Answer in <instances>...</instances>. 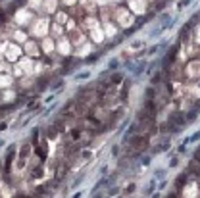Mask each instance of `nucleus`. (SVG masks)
I'll return each instance as SVG.
<instances>
[{
	"instance_id": "1",
	"label": "nucleus",
	"mask_w": 200,
	"mask_h": 198,
	"mask_svg": "<svg viewBox=\"0 0 200 198\" xmlns=\"http://www.w3.org/2000/svg\"><path fill=\"white\" fill-rule=\"evenodd\" d=\"M29 33H31L33 37H48V33H50V19L48 18H41V19H33V23L29 25Z\"/></svg>"
},
{
	"instance_id": "2",
	"label": "nucleus",
	"mask_w": 200,
	"mask_h": 198,
	"mask_svg": "<svg viewBox=\"0 0 200 198\" xmlns=\"http://www.w3.org/2000/svg\"><path fill=\"white\" fill-rule=\"evenodd\" d=\"M21 56H23V48L19 46V42L15 41H8L4 46V60L10 62V64H14V62H19L21 60Z\"/></svg>"
},
{
	"instance_id": "3",
	"label": "nucleus",
	"mask_w": 200,
	"mask_h": 198,
	"mask_svg": "<svg viewBox=\"0 0 200 198\" xmlns=\"http://www.w3.org/2000/svg\"><path fill=\"white\" fill-rule=\"evenodd\" d=\"M33 19H35V14H33V10H29V8H21V10H18V14H15V23H18V27L27 29L33 23Z\"/></svg>"
},
{
	"instance_id": "4",
	"label": "nucleus",
	"mask_w": 200,
	"mask_h": 198,
	"mask_svg": "<svg viewBox=\"0 0 200 198\" xmlns=\"http://www.w3.org/2000/svg\"><path fill=\"white\" fill-rule=\"evenodd\" d=\"M23 56H29V58H33V60H41V56H42L41 44L35 42V41H31V39H27V41L23 42Z\"/></svg>"
},
{
	"instance_id": "5",
	"label": "nucleus",
	"mask_w": 200,
	"mask_h": 198,
	"mask_svg": "<svg viewBox=\"0 0 200 198\" xmlns=\"http://www.w3.org/2000/svg\"><path fill=\"white\" fill-rule=\"evenodd\" d=\"M127 8L133 12V14H144L148 10V0H127Z\"/></svg>"
},
{
	"instance_id": "6",
	"label": "nucleus",
	"mask_w": 200,
	"mask_h": 198,
	"mask_svg": "<svg viewBox=\"0 0 200 198\" xmlns=\"http://www.w3.org/2000/svg\"><path fill=\"white\" fill-rule=\"evenodd\" d=\"M185 75H189L191 79L200 77V60H191L185 67Z\"/></svg>"
},
{
	"instance_id": "7",
	"label": "nucleus",
	"mask_w": 200,
	"mask_h": 198,
	"mask_svg": "<svg viewBox=\"0 0 200 198\" xmlns=\"http://www.w3.org/2000/svg\"><path fill=\"white\" fill-rule=\"evenodd\" d=\"M41 50L44 52V54H52V52H56V41L52 37H44V39H41Z\"/></svg>"
},
{
	"instance_id": "8",
	"label": "nucleus",
	"mask_w": 200,
	"mask_h": 198,
	"mask_svg": "<svg viewBox=\"0 0 200 198\" xmlns=\"http://www.w3.org/2000/svg\"><path fill=\"white\" fill-rule=\"evenodd\" d=\"M12 85H14V75H10V73H0V91L12 88Z\"/></svg>"
},
{
	"instance_id": "9",
	"label": "nucleus",
	"mask_w": 200,
	"mask_h": 198,
	"mask_svg": "<svg viewBox=\"0 0 200 198\" xmlns=\"http://www.w3.org/2000/svg\"><path fill=\"white\" fill-rule=\"evenodd\" d=\"M41 8L46 12V14H56L58 12V0H42Z\"/></svg>"
},
{
	"instance_id": "10",
	"label": "nucleus",
	"mask_w": 200,
	"mask_h": 198,
	"mask_svg": "<svg viewBox=\"0 0 200 198\" xmlns=\"http://www.w3.org/2000/svg\"><path fill=\"white\" fill-rule=\"evenodd\" d=\"M29 39V35H27V31H25L23 27H18L14 33H12V41H15V42H25Z\"/></svg>"
},
{
	"instance_id": "11",
	"label": "nucleus",
	"mask_w": 200,
	"mask_h": 198,
	"mask_svg": "<svg viewBox=\"0 0 200 198\" xmlns=\"http://www.w3.org/2000/svg\"><path fill=\"white\" fill-rule=\"evenodd\" d=\"M33 154V144L31 143H23L21 144V148H19V152H18V158H27Z\"/></svg>"
},
{
	"instance_id": "12",
	"label": "nucleus",
	"mask_w": 200,
	"mask_h": 198,
	"mask_svg": "<svg viewBox=\"0 0 200 198\" xmlns=\"http://www.w3.org/2000/svg\"><path fill=\"white\" fill-rule=\"evenodd\" d=\"M58 135H60V131L56 129V125L52 123L50 127H46V131H44V138H48V140H56Z\"/></svg>"
},
{
	"instance_id": "13",
	"label": "nucleus",
	"mask_w": 200,
	"mask_h": 198,
	"mask_svg": "<svg viewBox=\"0 0 200 198\" xmlns=\"http://www.w3.org/2000/svg\"><path fill=\"white\" fill-rule=\"evenodd\" d=\"M108 81H110L112 87H119V85L123 83V73H116V71H112V77L108 79Z\"/></svg>"
},
{
	"instance_id": "14",
	"label": "nucleus",
	"mask_w": 200,
	"mask_h": 198,
	"mask_svg": "<svg viewBox=\"0 0 200 198\" xmlns=\"http://www.w3.org/2000/svg\"><path fill=\"white\" fill-rule=\"evenodd\" d=\"M67 19H69V14H67V12H64V10H58V12H56V23L65 25V23H67Z\"/></svg>"
},
{
	"instance_id": "15",
	"label": "nucleus",
	"mask_w": 200,
	"mask_h": 198,
	"mask_svg": "<svg viewBox=\"0 0 200 198\" xmlns=\"http://www.w3.org/2000/svg\"><path fill=\"white\" fill-rule=\"evenodd\" d=\"M39 137H41V129H39V127H35V129L31 131V137H29V143H31L33 146H37V144H39Z\"/></svg>"
},
{
	"instance_id": "16",
	"label": "nucleus",
	"mask_w": 200,
	"mask_h": 198,
	"mask_svg": "<svg viewBox=\"0 0 200 198\" xmlns=\"http://www.w3.org/2000/svg\"><path fill=\"white\" fill-rule=\"evenodd\" d=\"M154 98H156V87L150 85V87L146 88V92H144V100H154Z\"/></svg>"
},
{
	"instance_id": "17",
	"label": "nucleus",
	"mask_w": 200,
	"mask_h": 198,
	"mask_svg": "<svg viewBox=\"0 0 200 198\" xmlns=\"http://www.w3.org/2000/svg\"><path fill=\"white\" fill-rule=\"evenodd\" d=\"M117 67H119V60L117 58H112V60L108 62V71H116Z\"/></svg>"
},
{
	"instance_id": "18",
	"label": "nucleus",
	"mask_w": 200,
	"mask_h": 198,
	"mask_svg": "<svg viewBox=\"0 0 200 198\" xmlns=\"http://www.w3.org/2000/svg\"><path fill=\"white\" fill-rule=\"evenodd\" d=\"M62 87H65V81H64V79H58V81H56V83H52V91H54V92H56V91H60V88Z\"/></svg>"
},
{
	"instance_id": "19",
	"label": "nucleus",
	"mask_w": 200,
	"mask_h": 198,
	"mask_svg": "<svg viewBox=\"0 0 200 198\" xmlns=\"http://www.w3.org/2000/svg\"><path fill=\"white\" fill-rule=\"evenodd\" d=\"M139 161H140L139 166L148 167V166H150V156H142V154H140V156H139Z\"/></svg>"
},
{
	"instance_id": "20",
	"label": "nucleus",
	"mask_w": 200,
	"mask_h": 198,
	"mask_svg": "<svg viewBox=\"0 0 200 198\" xmlns=\"http://www.w3.org/2000/svg\"><path fill=\"white\" fill-rule=\"evenodd\" d=\"M83 179H85V173H79V175L75 177V181L71 183V189H75L77 185H81V183H83Z\"/></svg>"
},
{
	"instance_id": "21",
	"label": "nucleus",
	"mask_w": 200,
	"mask_h": 198,
	"mask_svg": "<svg viewBox=\"0 0 200 198\" xmlns=\"http://www.w3.org/2000/svg\"><path fill=\"white\" fill-rule=\"evenodd\" d=\"M164 177H166V169H156V171H154V179H156V181L164 179Z\"/></svg>"
},
{
	"instance_id": "22",
	"label": "nucleus",
	"mask_w": 200,
	"mask_h": 198,
	"mask_svg": "<svg viewBox=\"0 0 200 198\" xmlns=\"http://www.w3.org/2000/svg\"><path fill=\"white\" fill-rule=\"evenodd\" d=\"M154 189H156V179H152V181H150L148 189H146V194H152V192H154Z\"/></svg>"
},
{
	"instance_id": "23",
	"label": "nucleus",
	"mask_w": 200,
	"mask_h": 198,
	"mask_svg": "<svg viewBox=\"0 0 200 198\" xmlns=\"http://www.w3.org/2000/svg\"><path fill=\"white\" fill-rule=\"evenodd\" d=\"M91 77V71H83V73H77L75 75V79H77V81H79V79H88Z\"/></svg>"
},
{
	"instance_id": "24",
	"label": "nucleus",
	"mask_w": 200,
	"mask_h": 198,
	"mask_svg": "<svg viewBox=\"0 0 200 198\" xmlns=\"http://www.w3.org/2000/svg\"><path fill=\"white\" fill-rule=\"evenodd\" d=\"M135 189H137V187H135V183H131L129 187H127V189H123V194H131V192H135Z\"/></svg>"
},
{
	"instance_id": "25",
	"label": "nucleus",
	"mask_w": 200,
	"mask_h": 198,
	"mask_svg": "<svg viewBox=\"0 0 200 198\" xmlns=\"http://www.w3.org/2000/svg\"><path fill=\"white\" fill-rule=\"evenodd\" d=\"M119 148H121L119 144H114V146H112V156H114V158L119 156Z\"/></svg>"
},
{
	"instance_id": "26",
	"label": "nucleus",
	"mask_w": 200,
	"mask_h": 198,
	"mask_svg": "<svg viewBox=\"0 0 200 198\" xmlns=\"http://www.w3.org/2000/svg\"><path fill=\"white\" fill-rule=\"evenodd\" d=\"M192 161H196V164H200V146L196 148V152H194V156H192Z\"/></svg>"
},
{
	"instance_id": "27",
	"label": "nucleus",
	"mask_w": 200,
	"mask_h": 198,
	"mask_svg": "<svg viewBox=\"0 0 200 198\" xmlns=\"http://www.w3.org/2000/svg\"><path fill=\"white\" fill-rule=\"evenodd\" d=\"M177 166H179V158H171V160H169V167H177Z\"/></svg>"
},
{
	"instance_id": "28",
	"label": "nucleus",
	"mask_w": 200,
	"mask_h": 198,
	"mask_svg": "<svg viewBox=\"0 0 200 198\" xmlns=\"http://www.w3.org/2000/svg\"><path fill=\"white\" fill-rule=\"evenodd\" d=\"M189 4H191V0H181V2H179V6H177V8H179V10H183V8H185V6H189Z\"/></svg>"
},
{
	"instance_id": "29",
	"label": "nucleus",
	"mask_w": 200,
	"mask_h": 198,
	"mask_svg": "<svg viewBox=\"0 0 200 198\" xmlns=\"http://www.w3.org/2000/svg\"><path fill=\"white\" fill-rule=\"evenodd\" d=\"M194 42H196V44H200V29H198V31H196V37H194Z\"/></svg>"
},
{
	"instance_id": "30",
	"label": "nucleus",
	"mask_w": 200,
	"mask_h": 198,
	"mask_svg": "<svg viewBox=\"0 0 200 198\" xmlns=\"http://www.w3.org/2000/svg\"><path fill=\"white\" fill-rule=\"evenodd\" d=\"M4 129H8V123H6V121H2V123H0V131H4Z\"/></svg>"
},
{
	"instance_id": "31",
	"label": "nucleus",
	"mask_w": 200,
	"mask_h": 198,
	"mask_svg": "<svg viewBox=\"0 0 200 198\" xmlns=\"http://www.w3.org/2000/svg\"><path fill=\"white\" fill-rule=\"evenodd\" d=\"M0 177H2V167H0ZM0 183H2V179H0Z\"/></svg>"
}]
</instances>
